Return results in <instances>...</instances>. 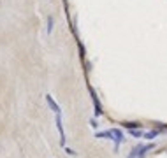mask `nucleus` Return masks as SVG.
<instances>
[{
    "label": "nucleus",
    "instance_id": "7",
    "mask_svg": "<svg viewBox=\"0 0 167 158\" xmlns=\"http://www.w3.org/2000/svg\"><path fill=\"white\" fill-rule=\"evenodd\" d=\"M130 135H132V137H143V132H139V130H130Z\"/></svg>",
    "mask_w": 167,
    "mask_h": 158
},
{
    "label": "nucleus",
    "instance_id": "2",
    "mask_svg": "<svg viewBox=\"0 0 167 158\" xmlns=\"http://www.w3.org/2000/svg\"><path fill=\"white\" fill-rule=\"evenodd\" d=\"M153 148V144H148V146H136V148L132 149V153L128 158H144L146 153H148L149 149Z\"/></svg>",
    "mask_w": 167,
    "mask_h": 158
},
{
    "label": "nucleus",
    "instance_id": "3",
    "mask_svg": "<svg viewBox=\"0 0 167 158\" xmlns=\"http://www.w3.org/2000/svg\"><path fill=\"white\" fill-rule=\"evenodd\" d=\"M55 121H57V128H58V134H60V144L65 146L67 139H65V132H63V125H62V113L55 116Z\"/></svg>",
    "mask_w": 167,
    "mask_h": 158
},
{
    "label": "nucleus",
    "instance_id": "5",
    "mask_svg": "<svg viewBox=\"0 0 167 158\" xmlns=\"http://www.w3.org/2000/svg\"><path fill=\"white\" fill-rule=\"evenodd\" d=\"M158 134H160V130H151V132H146V134H143V137H144V139H155Z\"/></svg>",
    "mask_w": 167,
    "mask_h": 158
},
{
    "label": "nucleus",
    "instance_id": "4",
    "mask_svg": "<svg viewBox=\"0 0 167 158\" xmlns=\"http://www.w3.org/2000/svg\"><path fill=\"white\" fill-rule=\"evenodd\" d=\"M46 102H48L49 109H51L55 114H60V113H62V111H60V105H58L57 102H55V98H53L51 95H46Z\"/></svg>",
    "mask_w": 167,
    "mask_h": 158
},
{
    "label": "nucleus",
    "instance_id": "6",
    "mask_svg": "<svg viewBox=\"0 0 167 158\" xmlns=\"http://www.w3.org/2000/svg\"><path fill=\"white\" fill-rule=\"evenodd\" d=\"M51 32H53V18L49 16L48 18V34H51Z\"/></svg>",
    "mask_w": 167,
    "mask_h": 158
},
{
    "label": "nucleus",
    "instance_id": "1",
    "mask_svg": "<svg viewBox=\"0 0 167 158\" xmlns=\"http://www.w3.org/2000/svg\"><path fill=\"white\" fill-rule=\"evenodd\" d=\"M97 137H105V139L114 140V149H118V146L121 144V140H123V134L118 130V128H111V130H105V132H99Z\"/></svg>",
    "mask_w": 167,
    "mask_h": 158
}]
</instances>
